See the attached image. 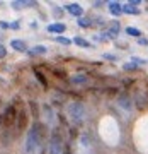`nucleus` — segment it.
<instances>
[{"mask_svg": "<svg viewBox=\"0 0 148 154\" xmlns=\"http://www.w3.org/2000/svg\"><path fill=\"white\" fill-rule=\"evenodd\" d=\"M77 22H78V26H82V28H89L92 24L90 21H85V19H77Z\"/></svg>", "mask_w": 148, "mask_h": 154, "instance_id": "a211bd4d", "label": "nucleus"}, {"mask_svg": "<svg viewBox=\"0 0 148 154\" xmlns=\"http://www.w3.org/2000/svg\"><path fill=\"white\" fill-rule=\"evenodd\" d=\"M123 69H124V70H135V69H136V65L129 62V63H124V67H123Z\"/></svg>", "mask_w": 148, "mask_h": 154, "instance_id": "6ab92c4d", "label": "nucleus"}, {"mask_svg": "<svg viewBox=\"0 0 148 154\" xmlns=\"http://www.w3.org/2000/svg\"><path fill=\"white\" fill-rule=\"evenodd\" d=\"M66 11L75 17H82L83 16V9H82V5H78V4H68V5H66Z\"/></svg>", "mask_w": 148, "mask_h": 154, "instance_id": "20e7f679", "label": "nucleus"}, {"mask_svg": "<svg viewBox=\"0 0 148 154\" xmlns=\"http://www.w3.org/2000/svg\"><path fill=\"white\" fill-rule=\"evenodd\" d=\"M48 154H63V140L58 134H53L48 144Z\"/></svg>", "mask_w": 148, "mask_h": 154, "instance_id": "7ed1b4c3", "label": "nucleus"}, {"mask_svg": "<svg viewBox=\"0 0 148 154\" xmlns=\"http://www.w3.org/2000/svg\"><path fill=\"white\" fill-rule=\"evenodd\" d=\"M43 111H44V118H46V122H48V123H53V122H55V113H53V110H51V106L44 105Z\"/></svg>", "mask_w": 148, "mask_h": 154, "instance_id": "423d86ee", "label": "nucleus"}, {"mask_svg": "<svg viewBox=\"0 0 148 154\" xmlns=\"http://www.w3.org/2000/svg\"><path fill=\"white\" fill-rule=\"evenodd\" d=\"M66 26L61 24V22H55V24H49L48 26V33H55V34H60V33H65Z\"/></svg>", "mask_w": 148, "mask_h": 154, "instance_id": "39448f33", "label": "nucleus"}, {"mask_svg": "<svg viewBox=\"0 0 148 154\" xmlns=\"http://www.w3.org/2000/svg\"><path fill=\"white\" fill-rule=\"evenodd\" d=\"M10 46L14 50H16V51H26V43H24V41H21V39H12L10 41Z\"/></svg>", "mask_w": 148, "mask_h": 154, "instance_id": "1a4fd4ad", "label": "nucleus"}, {"mask_svg": "<svg viewBox=\"0 0 148 154\" xmlns=\"http://www.w3.org/2000/svg\"><path fill=\"white\" fill-rule=\"evenodd\" d=\"M131 63H135V65H147V60L145 58H140V57H133L131 58Z\"/></svg>", "mask_w": 148, "mask_h": 154, "instance_id": "f3484780", "label": "nucleus"}, {"mask_svg": "<svg viewBox=\"0 0 148 154\" xmlns=\"http://www.w3.org/2000/svg\"><path fill=\"white\" fill-rule=\"evenodd\" d=\"M12 5L16 9H21V7H31L34 5V2H12Z\"/></svg>", "mask_w": 148, "mask_h": 154, "instance_id": "dca6fc26", "label": "nucleus"}, {"mask_svg": "<svg viewBox=\"0 0 148 154\" xmlns=\"http://www.w3.org/2000/svg\"><path fill=\"white\" fill-rule=\"evenodd\" d=\"M73 43L77 45V46H82V48H90V43H89L87 39L80 38V36H77V38L73 39Z\"/></svg>", "mask_w": 148, "mask_h": 154, "instance_id": "9b49d317", "label": "nucleus"}, {"mask_svg": "<svg viewBox=\"0 0 148 154\" xmlns=\"http://www.w3.org/2000/svg\"><path fill=\"white\" fill-rule=\"evenodd\" d=\"M43 144V127L39 123H34L31 130L26 135V142H24V152L26 154H38Z\"/></svg>", "mask_w": 148, "mask_h": 154, "instance_id": "f257e3e1", "label": "nucleus"}, {"mask_svg": "<svg viewBox=\"0 0 148 154\" xmlns=\"http://www.w3.org/2000/svg\"><path fill=\"white\" fill-rule=\"evenodd\" d=\"M126 33L129 34V36H135V38H140V34H141V31H140L138 28H131V26H129V28H126Z\"/></svg>", "mask_w": 148, "mask_h": 154, "instance_id": "f8f14e48", "label": "nucleus"}, {"mask_svg": "<svg viewBox=\"0 0 148 154\" xmlns=\"http://www.w3.org/2000/svg\"><path fill=\"white\" fill-rule=\"evenodd\" d=\"M123 12H126V14H135V16H136V14H140V11H138L136 7H133L129 2H128L126 5H123Z\"/></svg>", "mask_w": 148, "mask_h": 154, "instance_id": "9d476101", "label": "nucleus"}, {"mask_svg": "<svg viewBox=\"0 0 148 154\" xmlns=\"http://www.w3.org/2000/svg\"><path fill=\"white\" fill-rule=\"evenodd\" d=\"M102 58H107V60H111V62L116 60V57L114 55H109V53H104V55H102Z\"/></svg>", "mask_w": 148, "mask_h": 154, "instance_id": "4be33fe9", "label": "nucleus"}, {"mask_svg": "<svg viewBox=\"0 0 148 154\" xmlns=\"http://www.w3.org/2000/svg\"><path fill=\"white\" fill-rule=\"evenodd\" d=\"M109 11H111V14H112V16L119 17L121 14H123V5H121V4H118V2H111V4H109Z\"/></svg>", "mask_w": 148, "mask_h": 154, "instance_id": "0eeeda50", "label": "nucleus"}, {"mask_svg": "<svg viewBox=\"0 0 148 154\" xmlns=\"http://www.w3.org/2000/svg\"><path fill=\"white\" fill-rule=\"evenodd\" d=\"M138 41H140V45H148V39L147 38H140Z\"/></svg>", "mask_w": 148, "mask_h": 154, "instance_id": "5701e85b", "label": "nucleus"}, {"mask_svg": "<svg viewBox=\"0 0 148 154\" xmlns=\"http://www.w3.org/2000/svg\"><path fill=\"white\" fill-rule=\"evenodd\" d=\"M31 53H38V55H43V53H46V46H43V45H38V46H34L33 50H31Z\"/></svg>", "mask_w": 148, "mask_h": 154, "instance_id": "4468645a", "label": "nucleus"}, {"mask_svg": "<svg viewBox=\"0 0 148 154\" xmlns=\"http://www.w3.org/2000/svg\"><path fill=\"white\" fill-rule=\"evenodd\" d=\"M66 113H68V118H70L73 123H82L85 120V106L80 103V101H73L68 105L66 108Z\"/></svg>", "mask_w": 148, "mask_h": 154, "instance_id": "f03ea898", "label": "nucleus"}, {"mask_svg": "<svg viewBox=\"0 0 148 154\" xmlns=\"http://www.w3.org/2000/svg\"><path fill=\"white\" fill-rule=\"evenodd\" d=\"M56 43L63 45V46H70V45H71V39L65 38V36H56Z\"/></svg>", "mask_w": 148, "mask_h": 154, "instance_id": "ddd939ff", "label": "nucleus"}, {"mask_svg": "<svg viewBox=\"0 0 148 154\" xmlns=\"http://www.w3.org/2000/svg\"><path fill=\"white\" fill-rule=\"evenodd\" d=\"M71 82L73 84H83V82H87V77L85 75H73L71 77Z\"/></svg>", "mask_w": 148, "mask_h": 154, "instance_id": "2eb2a0df", "label": "nucleus"}, {"mask_svg": "<svg viewBox=\"0 0 148 154\" xmlns=\"http://www.w3.org/2000/svg\"><path fill=\"white\" fill-rule=\"evenodd\" d=\"M118 105L123 106L126 111H129V110H131V106H133V103L129 101V98H128V96H121V98L118 99Z\"/></svg>", "mask_w": 148, "mask_h": 154, "instance_id": "6e6552de", "label": "nucleus"}, {"mask_svg": "<svg viewBox=\"0 0 148 154\" xmlns=\"http://www.w3.org/2000/svg\"><path fill=\"white\" fill-rule=\"evenodd\" d=\"M36 77H38V79H39V82L43 84V86H46V81H44V77L41 75V72H36Z\"/></svg>", "mask_w": 148, "mask_h": 154, "instance_id": "412c9836", "label": "nucleus"}, {"mask_svg": "<svg viewBox=\"0 0 148 154\" xmlns=\"http://www.w3.org/2000/svg\"><path fill=\"white\" fill-rule=\"evenodd\" d=\"M5 55H7V50H5V46H4V45H0V58H4Z\"/></svg>", "mask_w": 148, "mask_h": 154, "instance_id": "aec40b11", "label": "nucleus"}]
</instances>
